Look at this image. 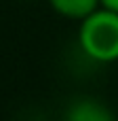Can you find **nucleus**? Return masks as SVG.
I'll return each instance as SVG.
<instances>
[{"label": "nucleus", "instance_id": "nucleus-1", "mask_svg": "<svg viewBox=\"0 0 118 121\" xmlns=\"http://www.w3.org/2000/svg\"><path fill=\"white\" fill-rule=\"evenodd\" d=\"M78 47L97 64L118 62V13L106 6L95 9L82 21H78Z\"/></svg>", "mask_w": 118, "mask_h": 121}, {"label": "nucleus", "instance_id": "nucleus-4", "mask_svg": "<svg viewBox=\"0 0 118 121\" xmlns=\"http://www.w3.org/2000/svg\"><path fill=\"white\" fill-rule=\"evenodd\" d=\"M99 2H101V6H106V9L118 13V0H99Z\"/></svg>", "mask_w": 118, "mask_h": 121}, {"label": "nucleus", "instance_id": "nucleus-2", "mask_svg": "<svg viewBox=\"0 0 118 121\" xmlns=\"http://www.w3.org/2000/svg\"><path fill=\"white\" fill-rule=\"evenodd\" d=\"M63 121H116L112 108L97 98H76L65 106Z\"/></svg>", "mask_w": 118, "mask_h": 121}, {"label": "nucleus", "instance_id": "nucleus-3", "mask_svg": "<svg viewBox=\"0 0 118 121\" xmlns=\"http://www.w3.org/2000/svg\"><path fill=\"white\" fill-rule=\"evenodd\" d=\"M51 4V9L72 21H82L87 15H91L95 9L101 6L99 0H46Z\"/></svg>", "mask_w": 118, "mask_h": 121}]
</instances>
